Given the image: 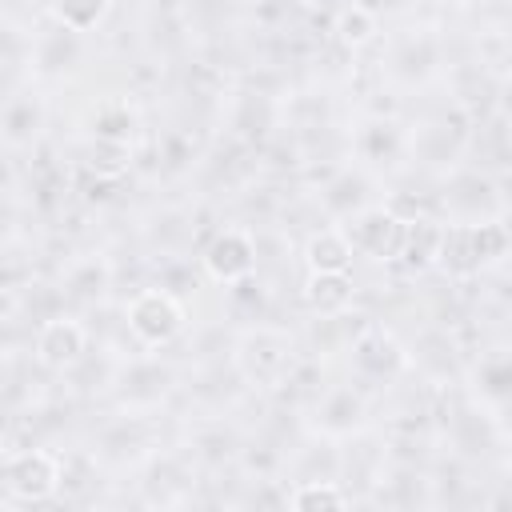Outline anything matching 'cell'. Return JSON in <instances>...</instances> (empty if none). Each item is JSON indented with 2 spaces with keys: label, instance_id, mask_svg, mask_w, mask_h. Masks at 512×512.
Segmentation results:
<instances>
[{
  "label": "cell",
  "instance_id": "6da1fadb",
  "mask_svg": "<svg viewBox=\"0 0 512 512\" xmlns=\"http://www.w3.org/2000/svg\"><path fill=\"white\" fill-rule=\"evenodd\" d=\"M508 248V232L500 224H468V228H452L440 240V264L452 272H472L484 260L500 256Z\"/></svg>",
  "mask_w": 512,
  "mask_h": 512
},
{
  "label": "cell",
  "instance_id": "7a4b0ae2",
  "mask_svg": "<svg viewBox=\"0 0 512 512\" xmlns=\"http://www.w3.org/2000/svg\"><path fill=\"white\" fill-rule=\"evenodd\" d=\"M180 324H184L180 304H176L168 292H160V288H144V292L128 304V328H132L144 344H164V340H172V336L180 332Z\"/></svg>",
  "mask_w": 512,
  "mask_h": 512
},
{
  "label": "cell",
  "instance_id": "3957f363",
  "mask_svg": "<svg viewBox=\"0 0 512 512\" xmlns=\"http://www.w3.org/2000/svg\"><path fill=\"white\" fill-rule=\"evenodd\" d=\"M4 480L20 500H48L60 488V460L52 452H12L4 464Z\"/></svg>",
  "mask_w": 512,
  "mask_h": 512
},
{
  "label": "cell",
  "instance_id": "277c9868",
  "mask_svg": "<svg viewBox=\"0 0 512 512\" xmlns=\"http://www.w3.org/2000/svg\"><path fill=\"white\" fill-rule=\"evenodd\" d=\"M348 240L356 252L372 260H392L400 256V244H404V220H396L388 208H368L348 224Z\"/></svg>",
  "mask_w": 512,
  "mask_h": 512
},
{
  "label": "cell",
  "instance_id": "5b68a950",
  "mask_svg": "<svg viewBox=\"0 0 512 512\" xmlns=\"http://www.w3.org/2000/svg\"><path fill=\"white\" fill-rule=\"evenodd\" d=\"M204 264H208V272H212L216 280L232 284V280H244V276L252 272V264H256V248H252V240H248L244 232L228 228V232H220V236L208 244Z\"/></svg>",
  "mask_w": 512,
  "mask_h": 512
},
{
  "label": "cell",
  "instance_id": "8992f818",
  "mask_svg": "<svg viewBox=\"0 0 512 512\" xmlns=\"http://www.w3.org/2000/svg\"><path fill=\"white\" fill-rule=\"evenodd\" d=\"M84 344H88V332H84L76 320L56 316V320H48V324L36 332V360L48 364V368H68V364L80 360Z\"/></svg>",
  "mask_w": 512,
  "mask_h": 512
},
{
  "label": "cell",
  "instance_id": "52a82bcc",
  "mask_svg": "<svg viewBox=\"0 0 512 512\" xmlns=\"http://www.w3.org/2000/svg\"><path fill=\"white\" fill-rule=\"evenodd\" d=\"M304 300H308V308L320 312V316L344 312L348 300H352V280H348V272H312L308 284H304Z\"/></svg>",
  "mask_w": 512,
  "mask_h": 512
},
{
  "label": "cell",
  "instance_id": "ba28073f",
  "mask_svg": "<svg viewBox=\"0 0 512 512\" xmlns=\"http://www.w3.org/2000/svg\"><path fill=\"white\" fill-rule=\"evenodd\" d=\"M352 240H348V232H320V236H312L308 240V268L312 272H348V264H352Z\"/></svg>",
  "mask_w": 512,
  "mask_h": 512
},
{
  "label": "cell",
  "instance_id": "9c48e42d",
  "mask_svg": "<svg viewBox=\"0 0 512 512\" xmlns=\"http://www.w3.org/2000/svg\"><path fill=\"white\" fill-rule=\"evenodd\" d=\"M440 240H444V228H436L432 220H404V244H400V252L412 264H428V260L440 256Z\"/></svg>",
  "mask_w": 512,
  "mask_h": 512
},
{
  "label": "cell",
  "instance_id": "30bf717a",
  "mask_svg": "<svg viewBox=\"0 0 512 512\" xmlns=\"http://www.w3.org/2000/svg\"><path fill=\"white\" fill-rule=\"evenodd\" d=\"M52 12L68 32H88L92 24L104 20L108 0H52Z\"/></svg>",
  "mask_w": 512,
  "mask_h": 512
},
{
  "label": "cell",
  "instance_id": "8fae6325",
  "mask_svg": "<svg viewBox=\"0 0 512 512\" xmlns=\"http://www.w3.org/2000/svg\"><path fill=\"white\" fill-rule=\"evenodd\" d=\"M336 32H340L344 44L360 48V44L372 40V32H376V16H372L368 8H360V4H356V8H344L340 20H336Z\"/></svg>",
  "mask_w": 512,
  "mask_h": 512
},
{
  "label": "cell",
  "instance_id": "7c38bea8",
  "mask_svg": "<svg viewBox=\"0 0 512 512\" xmlns=\"http://www.w3.org/2000/svg\"><path fill=\"white\" fill-rule=\"evenodd\" d=\"M292 508H344L348 496L336 488V484H300L292 496H288Z\"/></svg>",
  "mask_w": 512,
  "mask_h": 512
},
{
  "label": "cell",
  "instance_id": "4fadbf2b",
  "mask_svg": "<svg viewBox=\"0 0 512 512\" xmlns=\"http://www.w3.org/2000/svg\"><path fill=\"white\" fill-rule=\"evenodd\" d=\"M32 128H36V108H32V100H12L8 112H4V136H8V144L28 140Z\"/></svg>",
  "mask_w": 512,
  "mask_h": 512
}]
</instances>
